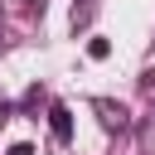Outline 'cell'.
<instances>
[{
  "mask_svg": "<svg viewBox=\"0 0 155 155\" xmlns=\"http://www.w3.org/2000/svg\"><path fill=\"white\" fill-rule=\"evenodd\" d=\"M92 111H97V121H102L107 131H126V126H131L126 107H121V102H111V97H97V102H92Z\"/></svg>",
  "mask_w": 155,
  "mask_h": 155,
  "instance_id": "6da1fadb",
  "label": "cell"
},
{
  "mask_svg": "<svg viewBox=\"0 0 155 155\" xmlns=\"http://www.w3.org/2000/svg\"><path fill=\"white\" fill-rule=\"evenodd\" d=\"M107 53H111V44H107V39H92V44H87V58H97V63H102Z\"/></svg>",
  "mask_w": 155,
  "mask_h": 155,
  "instance_id": "3957f363",
  "label": "cell"
},
{
  "mask_svg": "<svg viewBox=\"0 0 155 155\" xmlns=\"http://www.w3.org/2000/svg\"><path fill=\"white\" fill-rule=\"evenodd\" d=\"M10 155H34V145H24V140H19V145H10Z\"/></svg>",
  "mask_w": 155,
  "mask_h": 155,
  "instance_id": "277c9868",
  "label": "cell"
},
{
  "mask_svg": "<svg viewBox=\"0 0 155 155\" xmlns=\"http://www.w3.org/2000/svg\"><path fill=\"white\" fill-rule=\"evenodd\" d=\"M48 126H53V136H58L63 145L73 140V111H68L63 102H53V107H48Z\"/></svg>",
  "mask_w": 155,
  "mask_h": 155,
  "instance_id": "7a4b0ae2",
  "label": "cell"
}]
</instances>
